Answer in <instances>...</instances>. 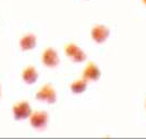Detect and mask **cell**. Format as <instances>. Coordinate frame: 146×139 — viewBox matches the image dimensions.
<instances>
[{
	"label": "cell",
	"mask_w": 146,
	"mask_h": 139,
	"mask_svg": "<svg viewBox=\"0 0 146 139\" xmlns=\"http://www.w3.org/2000/svg\"><path fill=\"white\" fill-rule=\"evenodd\" d=\"M48 113L45 111H36V112L32 113L30 116V122L32 127L37 129V130H40V132L46 129V127L48 125Z\"/></svg>",
	"instance_id": "6da1fadb"
},
{
	"label": "cell",
	"mask_w": 146,
	"mask_h": 139,
	"mask_svg": "<svg viewBox=\"0 0 146 139\" xmlns=\"http://www.w3.org/2000/svg\"><path fill=\"white\" fill-rule=\"evenodd\" d=\"M64 52L73 62H83V61L86 60L85 52L82 48H80L79 46L74 43L68 44L66 48H64Z\"/></svg>",
	"instance_id": "7a4b0ae2"
},
{
	"label": "cell",
	"mask_w": 146,
	"mask_h": 139,
	"mask_svg": "<svg viewBox=\"0 0 146 139\" xmlns=\"http://www.w3.org/2000/svg\"><path fill=\"white\" fill-rule=\"evenodd\" d=\"M36 99L48 104H54L57 101V93L51 85H45L36 93Z\"/></svg>",
	"instance_id": "3957f363"
},
{
	"label": "cell",
	"mask_w": 146,
	"mask_h": 139,
	"mask_svg": "<svg viewBox=\"0 0 146 139\" xmlns=\"http://www.w3.org/2000/svg\"><path fill=\"white\" fill-rule=\"evenodd\" d=\"M31 114H32V109H31L30 103L26 101L19 102L13 106V115L17 121L26 120L30 117Z\"/></svg>",
	"instance_id": "277c9868"
},
{
	"label": "cell",
	"mask_w": 146,
	"mask_h": 139,
	"mask_svg": "<svg viewBox=\"0 0 146 139\" xmlns=\"http://www.w3.org/2000/svg\"><path fill=\"white\" fill-rule=\"evenodd\" d=\"M42 60L43 64L48 68H55L59 65L60 62V58L58 56L57 50L54 49L52 47H48L44 50L43 56H42Z\"/></svg>",
	"instance_id": "5b68a950"
},
{
	"label": "cell",
	"mask_w": 146,
	"mask_h": 139,
	"mask_svg": "<svg viewBox=\"0 0 146 139\" xmlns=\"http://www.w3.org/2000/svg\"><path fill=\"white\" fill-rule=\"evenodd\" d=\"M92 38L98 44L106 42L110 35V30L104 24H97L92 29Z\"/></svg>",
	"instance_id": "8992f818"
},
{
	"label": "cell",
	"mask_w": 146,
	"mask_h": 139,
	"mask_svg": "<svg viewBox=\"0 0 146 139\" xmlns=\"http://www.w3.org/2000/svg\"><path fill=\"white\" fill-rule=\"evenodd\" d=\"M100 69L98 68L94 62H90L87 66L85 67L84 71H83V79H85L86 81H97L98 79L100 78Z\"/></svg>",
	"instance_id": "52a82bcc"
},
{
	"label": "cell",
	"mask_w": 146,
	"mask_h": 139,
	"mask_svg": "<svg viewBox=\"0 0 146 139\" xmlns=\"http://www.w3.org/2000/svg\"><path fill=\"white\" fill-rule=\"evenodd\" d=\"M22 78H23L25 83H27V85L35 83L37 78H38V73H37V70L35 69V67H26L23 73H22Z\"/></svg>",
	"instance_id": "ba28073f"
},
{
	"label": "cell",
	"mask_w": 146,
	"mask_h": 139,
	"mask_svg": "<svg viewBox=\"0 0 146 139\" xmlns=\"http://www.w3.org/2000/svg\"><path fill=\"white\" fill-rule=\"evenodd\" d=\"M20 46L23 50H31L36 46V36L34 34H26L20 41Z\"/></svg>",
	"instance_id": "9c48e42d"
},
{
	"label": "cell",
	"mask_w": 146,
	"mask_h": 139,
	"mask_svg": "<svg viewBox=\"0 0 146 139\" xmlns=\"http://www.w3.org/2000/svg\"><path fill=\"white\" fill-rule=\"evenodd\" d=\"M70 89H71V92L74 93V94L83 93V92H85L86 89H87V81H86L85 79L76 80V81H74L73 83H71Z\"/></svg>",
	"instance_id": "30bf717a"
},
{
	"label": "cell",
	"mask_w": 146,
	"mask_h": 139,
	"mask_svg": "<svg viewBox=\"0 0 146 139\" xmlns=\"http://www.w3.org/2000/svg\"><path fill=\"white\" fill-rule=\"evenodd\" d=\"M142 2H143L144 5H146V0H142Z\"/></svg>",
	"instance_id": "8fae6325"
},
{
	"label": "cell",
	"mask_w": 146,
	"mask_h": 139,
	"mask_svg": "<svg viewBox=\"0 0 146 139\" xmlns=\"http://www.w3.org/2000/svg\"><path fill=\"white\" fill-rule=\"evenodd\" d=\"M144 106H145V109H146V100H145V102H144Z\"/></svg>",
	"instance_id": "7c38bea8"
},
{
	"label": "cell",
	"mask_w": 146,
	"mask_h": 139,
	"mask_svg": "<svg viewBox=\"0 0 146 139\" xmlns=\"http://www.w3.org/2000/svg\"><path fill=\"white\" fill-rule=\"evenodd\" d=\"M0 94H1V91H0Z\"/></svg>",
	"instance_id": "4fadbf2b"
}]
</instances>
